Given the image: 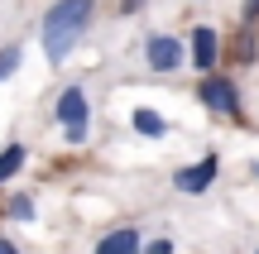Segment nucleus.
Instances as JSON below:
<instances>
[{
  "label": "nucleus",
  "instance_id": "9",
  "mask_svg": "<svg viewBox=\"0 0 259 254\" xmlns=\"http://www.w3.org/2000/svg\"><path fill=\"white\" fill-rule=\"evenodd\" d=\"M24 159H29V149H24V144H19V139H10L5 149H0V187H5V182L15 178L19 168H24Z\"/></svg>",
  "mask_w": 259,
  "mask_h": 254
},
{
  "label": "nucleus",
  "instance_id": "16",
  "mask_svg": "<svg viewBox=\"0 0 259 254\" xmlns=\"http://www.w3.org/2000/svg\"><path fill=\"white\" fill-rule=\"evenodd\" d=\"M250 173H254V182H259V163H254V168H250Z\"/></svg>",
  "mask_w": 259,
  "mask_h": 254
},
{
  "label": "nucleus",
  "instance_id": "6",
  "mask_svg": "<svg viewBox=\"0 0 259 254\" xmlns=\"http://www.w3.org/2000/svg\"><path fill=\"white\" fill-rule=\"evenodd\" d=\"M187 63H192L197 72H216V63H221V34L197 24L192 38H187Z\"/></svg>",
  "mask_w": 259,
  "mask_h": 254
},
{
  "label": "nucleus",
  "instance_id": "1",
  "mask_svg": "<svg viewBox=\"0 0 259 254\" xmlns=\"http://www.w3.org/2000/svg\"><path fill=\"white\" fill-rule=\"evenodd\" d=\"M96 19V0H53L44 15V29H38V43H44L48 63H67V53L77 48V38L92 29Z\"/></svg>",
  "mask_w": 259,
  "mask_h": 254
},
{
  "label": "nucleus",
  "instance_id": "7",
  "mask_svg": "<svg viewBox=\"0 0 259 254\" xmlns=\"http://www.w3.org/2000/svg\"><path fill=\"white\" fill-rule=\"evenodd\" d=\"M92 254H144V240H139L135 226H120V230H111V235L96 240Z\"/></svg>",
  "mask_w": 259,
  "mask_h": 254
},
{
  "label": "nucleus",
  "instance_id": "8",
  "mask_svg": "<svg viewBox=\"0 0 259 254\" xmlns=\"http://www.w3.org/2000/svg\"><path fill=\"white\" fill-rule=\"evenodd\" d=\"M130 125H135V134H144V139H158V134H168V120L158 111H149V106H139L135 115H130Z\"/></svg>",
  "mask_w": 259,
  "mask_h": 254
},
{
  "label": "nucleus",
  "instance_id": "17",
  "mask_svg": "<svg viewBox=\"0 0 259 254\" xmlns=\"http://www.w3.org/2000/svg\"><path fill=\"white\" fill-rule=\"evenodd\" d=\"M254 254H259V249H254Z\"/></svg>",
  "mask_w": 259,
  "mask_h": 254
},
{
  "label": "nucleus",
  "instance_id": "15",
  "mask_svg": "<svg viewBox=\"0 0 259 254\" xmlns=\"http://www.w3.org/2000/svg\"><path fill=\"white\" fill-rule=\"evenodd\" d=\"M0 254H19V245L15 240H0Z\"/></svg>",
  "mask_w": 259,
  "mask_h": 254
},
{
  "label": "nucleus",
  "instance_id": "14",
  "mask_svg": "<svg viewBox=\"0 0 259 254\" xmlns=\"http://www.w3.org/2000/svg\"><path fill=\"white\" fill-rule=\"evenodd\" d=\"M144 5H149V0H120V15H125V19H135Z\"/></svg>",
  "mask_w": 259,
  "mask_h": 254
},
{
  "label": "nucleus",
  "instance_id": "4",
  "mask_svg": "<svg viewBox=\"0 0 259 254\" xmlns=\"http://www.w3.org/2000/svg\"><path fill=\"white\" fill-rule=\"evenodd\" d=\"M144 63H149V72H178L187 63V43L178 34H149L144 38Z\"/></svg>",
  "mask_w": 259,
  "mask_h": 254
},
{
  "label": "nucleus",
  "instance_id": "3",
  "mask_svg": "<svg viewBox=\"0 0 259 254\" xmlns=\"http://www.w3.org/2000/svg\"><path fill=\"white\" fill-rule=\"evenodd\" d=\"M197 101L206 106L211 115H231V120H245V101H240V86L221 72H202V86H197Z\"/></svg>",
  "mask_w": 259,
  "mask_h": 254
},
{
  "label": "nucleus",
  "instance_id": "13",
  "mask_svg": "<svg viewBox=\"0 0 259 254\" xmlns=\"http://www.w3.org/2000/svg\"><path fill=\"white\" fill-rule=\"evenodd\" d=\"M240 19H245V24H259V0H245V5H240Z\"/></svg>",
  "mask_w": 259,
  "mask_h": 254
},
{
  "label": "nucleus",
  "instance_id": "5",
  "mask_svg": "<svg viewBox=\"0 0 259 254\" xmlns=\"http://www.w3.org/2000/svg\"><path fill=\"white\" fill-rule=\"evenodd\" d=\"M216 173H221V159L206 154V159H197V163H187V168L173 173V192H183V197H202V192L216 182Z\"/></svg>",
  "mask_w": 259,
  "mask_h": 254
},
{
  "label": "nucleus",
  "instance_id": "11",
  "mask_svg": "<svg viewBox=\"0 0 259 254\" xmlns=\"http://www.w3.org/2000/svg\"><path fill=\"white\" fill-rule=\"evenodd\" d=\"M5 216L10 221H34V197H29V192H15V197L5 201Z\"/></svg>",
  "mask_w": 259,
  "mask_h": 254
},
{
  "label": "nucleus",
  "instance_id": "10",
  "mask_svg": "<svg viewBox=\"0 0 259 254\" xmlns=\"http://www.w3.org/2000/svg\"><path fill=\"white\" fill-rule=\"evenodd\" d=\"M19 63H24V48H19V43H5V48H0V82H10V77L19 72Z\"/></svg>",
  "mask_w": 259,
  "mask_h": 254
},
{
  "label": "nucleus",
  "instance_id": "12",
  "mask_svg": "<svg viewBox=\"0 0 259 254\" xmlns=\"http://www.w3.org/2000/svg\"><path fill=\"white\" fill-rule=\"evenodd\" d=\"M173 249H178V245H173L168 235H163V240H149V245H144V254H173Z\"/></svg>",
  "mask_w": 259,
  "mask_h": 254
},
{
  "label": "nucleus",
  "instance_id": "2",
  "mask_svg": "<svg viewBox=\"0 0 259 254\" xmlns=\"http://www.w3.org/2000/svg\"><path fill=\"white\" fill-rule=\"evenodd\" d=\"M53 115H58V125H63L67 144H87L92 139V101H87L82 86H67V91L58 96Z\"/></svg>",
  "mask_w": 259,
  "mask_h": 254
}]
</instances>
